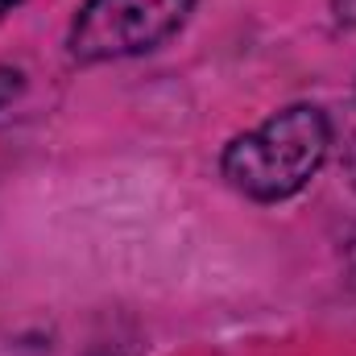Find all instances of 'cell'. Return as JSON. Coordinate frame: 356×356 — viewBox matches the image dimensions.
Returning a JSON list of instances; mask_svg holds the SVG:
<instances>
[{
	"label": "cell",
	"mask_w": 356,
	"mask_h": 356,
	"mask_svg": "<svg viewBox=\"0 0 356 356\" xmlns=\"http://www.w3.org/2000/svg\"><path fill=\"white\" fill-rule=\"evenodd\" d=\"M327 149H332L327 112L315 104H290L261 120L257 129L228 141V149L220 154V175L236 195L253 203H282L319 175Z\"/></svg>",
	"instance_id": "1"
},
{
	"label": "cell",
	"mask_w": 356,
	"mask_h": 356,
	"mask_svg": "<svg viewBox=\"0 0 356 356\" xmlns=\"http://www.w3.org/2000/svg\"><path fill=\"white\" fill-rule=\"evenodd\" d=\"M191 8L195 0H88L71 25L67 50L83 67L149 54L186 25Z\"/></svg>",
	"instance_id": "2"
},
{
	"label": "cell",
	"mask_w": 356,
	"mask_h": 356,
	"mask_svg": "<svg viewBox=\"0 0 356 356\" xmlns=\"http://www.w3.org/2000/svg\"><path fill=\"white\" fill-rule=\"evenodd\" d=\"M21 91H25V75L17 67H0V108H8Z\"/></svg>",
	"instance_id": "3"
},
{
	"label": "cell",
	"mask_w": 356,
	"mask_h": 356,
	"mask_svg": "<svg viewBox=\"0 0 356 356\" xmlns=\"http://www.w3.org/2000/svg\"><path fill=\"white\" fill-rule=\"evenodd\" d=\"M332 13L340 25H356V0H332Z\"/></svg>",
	"instance_id": "4"
},
{
	"label": "cell",
	"mask_w": 356,
	"mask_h": 356,
	"mask_svg": "<svg viewBox=\"0 0 356 356\" xmlns=\"http://www.w3.org/2000/svg\"><path fill=\"white\" fill-rule=\"evenodd\" d=\"M344 266H348V277H353V286H356V232L348 236V245H344Z\"/></svg>",
	"instance_id": "5"
},
{
	"label": "cell",
	"mask_w": 356,
	"mask_h": 356,
	"mask_svg": "<svg viewBox=\"0 0 356 356\" xmlns=\"http://www.w3.org/2000/svg\"><path fill=\"white\" fill-rule=\"evenodd\" d=\"M344 166H348V178H353V186H356V137H353V145H348V158H344Z\"/></svg>",
	"instance_id": "6"
},
{
	"label": "cell",
	"mask_w": 356,
	"mask_h": 356,
	"mask_svg": "<svg viewBox=\"0 0 356 356\" xmlns=\"http://www.w3.org/2000/svg\"><path fill=\"white\" fill-rule=\"evenodd\" d=\"M21 4H25V0H0V21H4L13 8H21Z\"/></svg>",
	"instance_id": "7"
}]
</instances>
